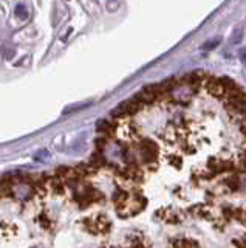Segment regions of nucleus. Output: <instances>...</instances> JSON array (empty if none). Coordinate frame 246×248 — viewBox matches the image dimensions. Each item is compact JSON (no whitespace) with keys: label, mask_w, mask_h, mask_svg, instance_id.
I'll return each mask as SVG.
<instances>
[{"label":"nucleus","mask_w":246,"mask_h":248,"mask_svg":"<svg viewBox=\"0 0 246 248\" xmlns=\"http://www.w3.org/2000/svg\"><path fill=\"white\" fill-rule=\"evenodd\" d=\"M82 227L86 228L91 234L104 236L112 230V222L105 214H93L90 217H86L82 220Z\"/></svg>","instance_id":"1"},{"label":"nucleus","mask_w":246,"mask_h":248,"mask_svg":"<svg viewBox=\"0 0 246 248\" xmlns=\"http://www.w3.org/2000/svg\"><path fill=\"white\" fill-rule=\"evenodd\" d=\"M138 154L140 158L145 165H152V163H158L159 158V146L150 138H140L138 140Z\"/></svg>","instance_id":"2"},{"label":"nucleus","mask_w":246,"mask_h":248,"mask_svg":"<svg viewBox=\"0 0 246 248\" xmlns=\"http://www.w3.org/2000/svg\"><path fill=\"white\" fill-rule=\"evenodd\" d=\"M145 106L141 104L140 101L135 99L133 96L124 101V103H121L115 110L112 112V118L113 121H118V120H124V118H130V116H133L136 113H140Z\"/></svg>","instance_id":"3"},{"label":"nucleus","mask_w":246,"mask_h":248,"mask_svg":"<svg viewBox=\"0 0 246 248\" xmlns=\"http://www.w3.org/2000/svg\"><path fill=\"white\" fill-rule=\"evenodd\" d=\"M145 205H147V200H145L143 194H133V196H130L124 206L116 209V214L119 217H132L138 213H141L145 208Z\"/></svg>","instance_id":"4"},{"label":"nucleus","mask_w":246,"mask_h":248,"mask_svg":"<svg viewBox=\"0 0 246 248\" xmlns=\"http://www.w3.org/2000/svg\"><path fill=\"white\" fill-rule=\"evenodd\" d=\"M225 107L229 113L237 115V116H242L245 118L246 116V92H240L237 96L234 98H229L225 101Z\"/></svg>","instance_id":"5"},{"label":"nucleus","mask_w":246,"mask_h":248,"mask_svg":"<svg viewBox=\"0 0 246 248\" xmlns=\"http://www.w3.org/2000/svg\"><path fill=\"white\" fill-rule=\"evenodd\" d=\"M207 169L211 170V174L214 177H217L220 174H225V172H229V174H234L237 170V165L232 161V160H220V158H212L207 161Z\"/></svg>","instance_id":"6"},{"label":"nucleus","mask_w":246,"mask_h":248,"mask_svg":"<svg viewBox=\"0 0 246 248\" xmlns=\"http://www.w3.org/2000/svg\"><path fill=\"white\" fill-rule=\"evenodd\" d=\"M204 89L211 93L212 96L218 98V99H225V87H223L221 84V79L218 76H214V75H209L207 76V79L204 82Z\"/></svg>","instance_id":"7"},{"label":"nucleus","mask_w":246,"mask_h":248,"mask_svg":"<svg viewBox=\"0 0 246 248\" xmlns=\"http://www.w3.org/2000/svg\"><path fill=\"white\" fill-rule=\"evenodd\" d=\"M118 132L122 135L124 140H136L138 138V130L135 127V124L132 121H127V123H122L118 126Z\"/></svg>","instance_id":"8"},{"label":"nucleus","mask_w":246,"mask_h":248,"mask_svg":"<svg viewBox=\"0 0 246 248\" xmlns=\"http://www.w3.org/2000/svg\"><path fill=\"white\" fill-rule=\"evenodd\" d=\"M157 216L161 217V220L166 222V223H181V217L180 214L174 211V209H158L157 211Z\"/></svg>","instance_id":"9"},{"label":"nucleus","mask_w":246,"mask_h":248,"mask_svg":"<svg viewBox=\"0 0 246 248\" xmlns=\"http://www.w3.org/2000/svg\"><path fill=\"white\" fill-rule=\"evenodd\" d=\"M223 185H225V188L231 192H235V191H240L242 189V180H240V177L237 175V172L234 174H229L226 178H225V182H223Z\"/></svg>","instance_id":"10"},{"label":"nucleus","mask_w":246,"mask_h":248,"mask_svg":"<svg viewBox=\"0 0 246 248\" xmlns=\"http://www.w3.org/2000/svg\"><path fill=\"white\" fill-rule=\"evenodd\" d=\"M171 248H200L198 242L190 237H181V239H175L172 240Z\"/></svg>","instance_id":"11"},{"label":"nucleus","mask_w":246,"mask_h":248,"mask_svg":"<svg viewBox=\"0 0 246 248\" xmlns=\"http://www.w3.org/2000/svg\"><path fill=\"white\" fill-rule=\"evenodd\" d=\"M163 85H164V89L171 93L172 95V92L176 90V89H180L181 85H180V79L178 78H167L166 81H163Z\"/></svg>","instance_id":"12"},{"label":"nucleus","mask_w":246,"mask_h":248,"mask_svg":"<svg viewBox=\"0 0 246 248\" xmlns=\"http://www.w3.org/2000/svg\"><path fill=\"white\" fill-rule=\"evenodd\" d=\"M0 231H2L3 234H16L19 228L14 222H2L0 223Z\"/></svg>","instance_id":"13"},{"label":"nucleus","mask_w":246,"mask_h":248,"mask_svg":"<svg viewBox=\"0 0 246 248\" xmlns=\"http://www.w3.org/2000/svg\"><path fill=\"white\" fill-rule=\"evenodd\" d=\"M37 223L41 225L42 228H45V230H48V228H51V219L48 217V214L47 213H41L39 216H37Z\"/></svg>","instance_id":"14"},{"label":"nucleus","mask_w":246,"mask_h":248,"mask_svg":"<svg viewBox=\"0 0 246 248\" xmlns=\"http://www.w3.org/2000/svg\"><path fill=\"white\" fill-rule=\"evenodd\" d=\"M14 14H16V17L20 19V20L27 19V17H28L27 5H24V3H17V5H16V10H14Z\"/></svg>","instance_id":"15"},{"label":"nucleus","mask_w":246,"mask_h":248,"mask_svg":"<svg viewBox=\"0 0 246 248\" xmlns=\"http://www.w3.org/2000/svg\"><path fill=\"white\" fill-rule=\"evenodd\" d=\"M237 170H240V174H246V154L242 155L240 160H238ZM237 170H235V172H237Z\"/></svg>","instance_id":"16"},{"label":"nucleus","mask_w":246,"mask_h":248,"mask_svg":"<svg viewBox=\"0 0 246 248\" xmlns=\"http://www.w3.org/2000/svg\"><path fill=\"white\" fill-rule=\"evenodd\" d=\"M232 244L235 245V248H246V232H245L243 236L234 239V240H232Z\"/></svg>","instance_id":"17"},{"label":"nucleus","mask_w":246,"mask_h":248,"mask_svg":"<svg viewBox=\"0 0 246 248\" xmlns=\"http://www.w3.org/2000/svg\"><path fill=\"white\" fill-rule=\"evenodd\" d=\"M220 44V39H215V41L212 42V41H209V42H206L204 45H203V48L204 50H212L214 48V46H217Z\"/></svg>","instance_id":"18"},{"label":"nucleus","mask_w":246,"mask_h":248,"mask_svg":"<svg viewBox=\"0 0 246 248\" xmlns=\"http://www.w3.org/2000/svg\"><path fill=\"white\" fill-rule=\"evenodd\" d=\"M171 165H172V166H175L176 169H181L183 161H181L180 158H172V160H171Z\"/></svg>","instance_id":"19"},{"label":"nucleus","mask_w":246,"mask_h":248,"mask_svg":"<svg viewBox=\"0 0 246 248\" xmlns=\"http://www.w3.org/2000/svg\"><path fill=\"white\" fill-rule=\"evenodd\" d=\"M238 56H240L242 62L246 65V48H240V51H238Z\"/></svg>","instance_id":"20"},{"label":"nucleus","mask_w":246,"mask_h":248,"mask_svg":"<svg viewBox=\"0 0 246 248\" xmlns=\"http://www.w3.org/2000/svg\"><path fill=\"white\" fill-rule=\"evenodd\" d=\"M105 6L109 8V10H115V8L121 6V3H119V2H107V3H105Z\"/></svg>","instance_id":"21"},{"label":"nucleus","mask_w":246,"mask_h":248,"mask_svg":"<svg viewBox=\"0 0 246 248\" xmlns=\"http://www.w3.org/2000/svg\"><path fill=\"white\" fill-rule=\"evenodd\" d=\"M242 124H246V116H245V118H243V121H242Z\"/></svg>","instance_id":"22"}]
</instances>
